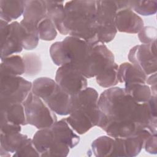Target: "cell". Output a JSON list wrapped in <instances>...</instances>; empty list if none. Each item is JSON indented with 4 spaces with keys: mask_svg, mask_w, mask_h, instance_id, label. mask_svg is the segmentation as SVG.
<instances>
[{
    "mask_svg": "<svg viewBox=\"0 0 157 157\" xmlns=\"http://www.w3.org/2000/svg\"><path fill=\"white\" fill-rule=\"evenodd\" d=\"M32 91L56 114L69 115L72 96L67 94L55 80L47 77H39L33 82Z\"/></svg>",
    "mask_w": 157,
    "mask_h": 157,
    "instance_id": "obj_5",
    "label": "cell"
},
{
    "mask_svg": "<svg viewBox=\"0 0 157 157\" xmlns=\"http://www.w3.org/2000/svg\"><path fill=\"white\" fill-rule=\"evenodd\" d=\"M33 142L40 156H67L70 148L80 142V137L74 132L66 118L56 121L50 127L39 129Z\"/></svg>",
    "mask_w": 157,
    "mask_h": 157,
    "instance_id": "obj_3",
    "label": "cell"
},
{
    "mask_svg": "<svg viewBox=\"0 0 157 157\" xmlns=\"http://www.w3.org/2000/svg\"><path fill=\"white\" fill-rule=\"evenodd\" d=\"M25 1H0V19L7 23L16 20L23 15Z\"/></svg>",
    "mask_w": 157,
    "mask_h": 157,
    "instance_id": "obj_19",
    "label": "cell"
},
{
    "mask_svg": "<svg viewBox=\"0 0 157 157\" xmlns=\"http://www.w3.org/2000/svg\"><path fill=\"white\" fill-rule=\"evenodd\" d=\"M1 76H20L25 74V66L23 57L13 55L1 59Z\"/></svg>",
    "mask_w": 157,
    "mask_h": 157,
    "instance_id": "obj_18",
    "label": "cell"
},
{
    "mask_svg": "<svg viewBox=\"0 0 157 157\" xmlns=\"http://www.w3.org/2000/svg\"><path fill=\"white\" fill-rule=\"evenodd\" d=\"M23 104L27 124L42 129L50 127L57 121L56 113L33 91L29 93Z\"/></svg>",
    "mask_w": 157,
    "mask_h": 157,
    "instance_id": "obj_7",
    "label": "cell"
},
{
    "mask_svg": "<svg viewBox=\"0 0 157 157\" xmlns=\"http://www.w3.org/2000/svg\"><path fill=\"white\" fill-rule=\"evenodd\" d=\"M13 156H40V155L33 142V139L28 137L20 148L13 153Z\"/></svg>",
    "mask_w": 157,
    "mask_h": 157,
    "instance_id": "obj_28",
    "label": "cell"
},
{
    "mask_svg": "<svg viewBox=\"0 0 157 157\" xmlns=\"http://www.w3.org/2000/svg\"><path fill=\"white\" fill-rule=\"evenodd\" d=\"M40 39L52 41L57 36V29L52 20L48 17L44 18L37 26Z\"/></svg>",
    "mask_w": 157,
    "mask_h": 157,
    "instance_id": "obj_25",
    "label": "cell"
},
{
    "mask_svg": "<svg viewBox=\"0 0 157 157\" xmlns=\"http://www.w3.org/2000/svg\"><path fill=\"white\" fill-rule=\"evenodd\" d=\"M64 26L66 35L90 44L99 42L96 22V1H69L64 4Z\"/></svg>",
    "mask_w": 157,
    "mask_h": 157,
    "instance_id": "obj_2",
    "label": "cell"
},
{
    "mask_svg": "<svg viewBox=\"0 0 157 157\" xmlns=\"http://www.w3.org/2000/svg\"><path fill=\"white\" fill-rule=\"evenodd\" d=\"M0 118L20 126L27 124L25 107L23 103L1 104Z\"/></svg>",
    "mask_w": 157,
    "mask_h": 157,
    "instance_id": "obj_16",
    "label": "cell"
},
{
    "mask_svg": "<svg viewBox=\"0 0 157 157\" xmlns=\"http://www.w3.org/2000/svg\"><path fill=\"white\" fill-rule=\"evenodd\" d=\"M119 66L115 63L112 66L107 69L96 77L97 83L101 87L109 88L119 83L118 70Z\"/></svg>",
    "mask_w": 157,
    "mask_h": 157,
    "instance_id": "obj_23",
    "label": "cell"
},
{
    "mask_svg": "<svg viewBox=\"0 0 157 157\" xmlns=\"http://www.w3.org/2000/svg\"><path fill=\"white\" fill-rule=\"evenodd\" d=\"M23 16L20 23L28 29L37 31L38 23L47 16L45 1H25Z\"/></svg>",
    "mask_w": 157,
    "mask_h": 157,
    "instance_id": "obj_14",
    "label": "cell"
},
{
    "mask_svg": "<svg viewBox=\"0 0 157 157\" xmlns=\"http://www.w3.org/2000/svg\"><path fill=\"white\" fill-rule=\"evenodd\" d=\"M125 93L139 103H147L152 95L150 87L145 82H134L124 84Z\"/></svg>",
    "mask_w": 157,
    "mask_h": 157,
    "instance_id": "obj_22",
    "label": "cell"
},
{
    "mask_svg": "<svg viewBox=\"0 0 157 157\" xmlns=\"http://www.w3.org/2000/svg\"><path fill=\"white\" fill-rule=\"evenodd\" d=\"M156 96L139 103L124 88H107L99 96L101 117L98 126L113 138H124L142 129L157 133Z\"/></svg>",
    "mask_w": 157,
    "mask_h": 157,
    "instance_id": "obj_1",
    "label": "cell"
},
{
    "mask_svg": "<svg viewBox=\"0 0 157 157\" xmlns=\"http://www.w3.org/2000/svg\"><path fill=\"white\" fill-rule=\"evenodd\" d=\"M32 87L33 83L20 76H1V104L23 103Z\"/></svg>",
    "mask_w": 157,
    "mask_h": 157,
    "instance_id": "obj_9",
    "label": "cell"
},
{
    "mask_svg": "<svg viewBox=\"0 0 157 157\" xmlns=\"http://www.w3.org/2000/svg\"><path fill=\"white\" fill-rule=\"evenodd\" d=\"M146 83L150 87L152 95L156 96V94H157L156 73H155L153 74L148 75L147 78V80H146Z\"/></svg>",
    "mask_w": 157,
    "mask_h": 157,
    "instance_id": "obj_32",
    "label": "cell"
},
{
    "mask_svg": "<svg viewBox=\"0 0 157 157\" xmlns=\"http://www.w3.org/2000/svg\"><path fill=\"white\" fill-rule=\"evenodd\" d=\"M157 29L153 26H144L138 33V37L142 44H151L156 42Z\"/></svg>",
    "mask_w": 157,
    "mask_h": 157,
    "instance_id": "obj_29",
    "label": "cell"
},
{
    "mask_svg": "<svg viewBox=\"0 0 157 157\" xmlns=\"http://www.w3.org/2000/svg\"><path fill=\"white\" fill-rule=\"evenodd\" d=\"M56 83L69 95H77L87 88L86 78L71 64L58 68L55 75Z\"/></svg>",
    "mask_w": 157,
    "mask_h": 157,
    "instance_id": "obj_12",
    "label": "cell"
},
{
    "mask_svg": "<svg viewBox=\"0 0 157 157\" xmlns=\"http://www.w3.org/2000/svg\"><path fill=\"white\" fill-rule=\"evenodd\" d=\"M117 11L116 1H96V22L99 42L105 44L114 39L117 33L115 24Z\"/></svg>",
    "mask_w": 157,
    "mask_h": 157,
    "instance_id": "obj_8",
    "label": "cell"
},
{
    "mask_svg": "<svg viewBox=\"0 0 157 157\" xmlns=\"http://www.w3.org/2000/svg\"><path fill=\"white\" fill-rule=\"evenodd\" d=\"M128 58L132 64L146 75L156 73V42L135 45L130 49Z\"/></svg>",
    "mask_w": 157,
    "mask_h": 157,
    "instance_id": "obj_11",
    "label": "cell"
},
{
    "mask_svg": "<svg viewBox=\"0 0 157 157\" xmlns=\"http://www.w3.org/2000/svg\"><path fill=\"white\" fill-rule=\"evenodd\" d=\"M25 66V74L27 76H34L38 74L42 67L40 56L36 53H27L23 56Z\"/></svg>",
    "mask_w": 157,
    "mask_h": 157,
    "instance_id": "obj_27",
    "label": "cell"
},
{
    "mask_svg": "<svg viewBox=\"0 0 157 157\" xmlns=\"http://www.w3.org/2000/svg\"><path fill=\"white\" fill-rule=\"evenodd\" d=\"M148 76L139 71L131 63H121L118 70V79L119 83L124 84L137 82H145Z\"/></svg>",
    "mask_w": 157,
    "mask_h": 157,
    "instance_id": "obj_21",
    "label": "cell"
},
{
    "mask_svg": "<svg viewBox=\"0 0 157 157\" xmlns=\"http://www.w3.org/2000/svg\"><path fill=\"white\" fill-rule=\"evenodd\" d=\"M0 129H1V133H4V134L13 133V132H21V126L15 124L5 120L1 119Z\"/></svg>",
    "mask_w": 157,
    "mask_h": 157,
    "instance_id": "obj_30",
    "label": "cell"
},
{
    "mask_svg": "<svg viewBox=\"0 0 157 157\" xmlns=\"http://www.w3.org/2000/svg\"><path fill=\"white\" fill-rule=\"evenodd\" d=\"M47 15L55 24L56 29L62 35H66L64 21L65 19L64 5L63 1H45Z\"/></svg>",
    "mask_w": 157,
    "mask_h": 157,
    "instance_id": "obj_20",
    "label": "cell"
},
{
    "mask_svg": "<svg viewBox=\"0 0 157 157\" xmlns=\"http://www.w3.org/2000/svg\"><path fill=\"white\" fill-rule=\"evenodd\" d=\"M91 151L95 156H117L115 138L109 136H101L91 144Z\"/></svg>",
    "mask_w": 157,
    "mask_h": 157,
    "instance_id": "obj_17",
    "label": "cell"
},
{
    "mask_svg": "<svg viewBox=\"0 0 157 157\" xmlns=\"http://www.w3.org/2000/svg\"><path fill=\"white\" fill-rule=\"evenodd\" d=\"M129 7L137 14L144 16L154 15L157 11V1H128Z\"/></svg>",
    "mask_w": 157,
    "mask_h": 157,
    "instance_id": "obj_26",
    "label": "cell"
},
{
    "mask_svg": "<svg viewBox=\"0 0 157 157\" xmlns=\"http://www.w3.org/2000/svg\"><path fill=\"white\" fill-rule=\"evenodd\" d=\"M66 50L69 64L86 78L94 77L93 45L83 39L67 36L62 40Z\"/></svg>",
    "mask_w": 157,
    "mask_h": 157,
    "instance_id": "obj_6",
    "label": "cell"
},
{
    "mask_svg": "<svg viewBox=\"0 0 157 157\" xmlns=\"http://www.w3.org/2000/svg\"><path fill=\"white\" fill-rule=\"evenodd\" d=\"M1 59L19 53L23 49V26L17 21L9 23L0 19Z\"/></svg>",
    "mask_w": 157,
    "mask_h": 157,
    "instance_id": "obj_10",
    "label": "cell"
},
{
    "mask_svg": "<svg viewBox=\"0 0 157 157\" xmlns=\"http://www.w3.org/2000/svg\"><path fill=\"white\" fill-rule=\"evenodd\" d=\"M144 148L150 154L157 153V134H152L147 139Z\"/></svg>",
    "mask_w": 157,
    "mask_h": 157,
    "instance_id": "obj_31",
    "label": "cell"
},
{
    "mask_svg": "<svg viewBox=\"0 0 157 157\" xmlns=\"http://www.w3.org/2000/svg\"><path fill=\"white\" fill-rule=\"evenodd\" d=\"M28 139V137L20 132L0 134V155L10 156V153H15Z\"/></svg>",
    "mask_w": 157,
    "mask_h": 157,
    "instance_id": "obj_15",
    "label": "cell"
},
{
    "mask_svg": "<svg viewBox=\"0 0 157 157\" xmlns=\"http://www.w3.org/2000/svg\"><path fill=\"white\" fill-rule=\"evenodd\" d=\"M117 11L115 24L117 31L137 34L144 26L142 18L128 6V1H116Z\"/></svg>",
    "mask_w": 157,
    "mask_h": 157,
    "instance_id": "obj_13",
    "label": "cell"
},
{
    "mask_svg": "<svg viewBox=\"0 0 157 157\" xmlns=\"http://www.w3.org/2000/svg\"><path fill=\"white\" fill-rule=\"evenodd\" d=\"M98 99V91L91 87L72 96L71 112L66 120L77 134H84L98 126L101 117Z\"/></svg>",
    "mask_w": 157,
    "mask_h": 157,
    "instance_id": "obj_4",
    "label": "cell"
},
{
    "mask_svg": "<svg viewBox=\"0 0 157 157\" xmlns=\"http://www.w3.org/2000/svg\"><path fill=\"white\" fill-rule=\"evenodd\" d=\"M50 55L54 64L59 67L69 64V59L62 41L52 44L50 47Z\"/></svg>",
    "mask_w": 157,
    "mask_h": 157,
    "instance_id": "obj_24",
    "label": "cell"
}]
</instances>
